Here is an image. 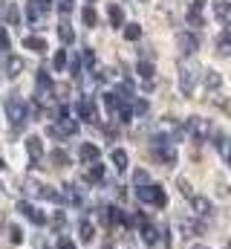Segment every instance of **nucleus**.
I'll return each instance as SVG.
<instances>
[{"mask_svg":"<svg viewBox=\"0 0 231 249\" xmlns=\"http://www.w3.org/2000/svg\"><path fill=\"white\" fill-rule=\"evenodd\" d=\"M6 119L12 124V130H20L23 124L29 122V105L20 96H15V93L6 99Z\"/></svg>","mask_w":231,"mask_h":249,"instance_id":"nucleus-1","label":"nucleus"},{"mask_svg":"<svg viewBox=\"0 0 231 249\" xmlns=\"http://www.w3.org/2000/svg\"><path fill=\"white\" fill-rule=\"evenodd\" d=\"M136 197H139L142 203H150V206H159V209L168 203V194L159 186H139L136 188Z\"/></svg>","mask_w":231,"mask_h":249,"instance_id":"nucleus-2","label":"nucleus"},{"mask_svg":"<svg viewBox=\"0 0 231 249\" xmlns=\"http://www.w3.org/2000/svg\"><path fill=\"white\" fill-rule=\"evenodd\" d=\"M153 154L165 162V165H176V148L168 136H156L153 139Z\"/></svg>","mask_w":231,"mask_h":249,"instance_id":"nucleus-3","label":"nucleus"},{"mask_svg":"<svg viewBox=\"0 0 231 249\" xmlns=\"http://www.w3.org/2000/svg\"><path fill=\"white\" fill-rule=\"evenodd\" d=\"M197 72H199V67H197V64H182V70H179V87H182V93H185V96H191V93H194Z\"/></svg>","mask_w":231,"mask_h":249,"instance_id":"nucleus-4","label":"nucleus"},{"mask_svg":"<svg viewBox=\"0 0 231 249\" xmlns=\"http://www.w3.org/2000/svg\"><path fill=\"white\" fill-rule=\"evenodd\" d=\"M17 212H20L26 220H32L35 226H47V214H44L38 206H32L29 200H20V203H17Z\"/></svg>","mask_w":231,"mask_h":249,"instance_id":"nucleus-5","label":"nucleus"},{"mask_svg":"<svg viewBox=\"0 0 231 249\" xmlns=\"http://www.w3.org/2000/svg\"><path fill=\"white\" fill-rule=\"evenodd\" d=\"M26 151H29V168H38L41 157H44V139L41 136H29L26 139Z\"/></svg>","mask_w":231,"mask_h":249,"instance_id":"nucleus-6","label":"nucleus"},{"mask_svg":"<svg viewBox=\"0 0 231 249\" xmlns=\"http://www.w3.org/2000/svg\"><path fill=\"white\" fill-rule=\"evenodd\" d=\"M176 47H179L185 55H194L197 47H199V38H197L194 32H179V35H176Z\"/></svg>","mask_w":231,"mask_h":249,"instance_id":"nucleus-7","label":"nucleus"},{"mask_svg":"<svg viewBox=\"0 0 231 249\" xmlns=\"http://www.w3.org/2000/svg\"><path fill=\"white\" fill-rule=\"evenodd\" d=\"M20 72H23V58H17V55L9 53V55L3 58V75H6V78H17Z\"/></svg>","mask_w":231,"mask_h":249,"instance_id":"nucleus-8","label":"nucleus"},{"mask_svg":"<svg viewBox=\"0 0 231 249\" xmlns=\"http://www.w3.org/2000/svg\"><path fill=\"white\" fill-rule=\"evenodd\" d=\"M75 110H78V119H84V122H90V124L99 119V113H96V102H93V99H81Z\"/></svg>","mask_w":231,"mask_h":249,"instance_id":"nucleus-9","label":"nucleus"},{"mask_svg":"<svg viewBox=\"0 0 231 249\" xmlns=\"http://www.w3.org/2000/svg\"><path fill=\"white\" fill-rule=\"evenodd\" d=\"M191 209H194V214H199V217H211V214H214V206H211L208 197H191Z\"/></svg>","mask_w":231,"mask_h":249,"instance_id":"nucleus-10","label":"nucleus"},{"mask_svg":"<svg viewBox=\"0 0 231 249\" xmlns=\"http://www.w3.org/2000/svg\"><path fill=\"white\" fill-rule=\"evenodd\" d=\"M35 87H38V96H41V99H47V96L52 93V78H50V72H47V70H38Z\"/></svg>","mask_w":231,"mask_h":249,"instance_id":"nucleus-11","label":"nucleus"},{"mask_svg":"<svg viewBox=\"0 0 231 249\" xmlns=\"http://www.w3.org/2000/svg\"><path fill=\"white\" fill-rule=\"evenodd\" d=\"M78 154H81V162H87V165H93V162H99V157H101V151H99V148H96L93 142H84Z\"/></svg>","mask_w":231,"mask_h":249,"instance_id":"nucleus-12","label":"nucleus"},{"mask_svg":"<svg viewBox=\"0 0 231 249\" xmlns=\"http://www.w3.org/2000/svg\"><path fill=\"white\" fill-rule=\"evenodd\" d=\"M101 217H104V223H107V226H113V223H127V214H124L118 206H107Z\"/></svg>","mask_w":231,"mask_h":249,"instance_id":"nucleus-13","label":"nucleus"},{"mask_svg":"<svg viewBox=\"0 0 231 249\" xmlns=\"http://www.w3.org/2000/svg\"><path fill=\"white\" fill-rule=\"evenodd\" d=\"M61 203H69V206H81V194H78V188L75 186H64L61 191Z\"/></svg>","mask_w":231,"mask_h":249,"instance_id":"nucleus-14","label":"nucleus"},{"mask_svg":"<svg viewBox=\"0 0 231 249\" xmlns=\"http://www.w3.org/2000/svg\"><path fill=\"white\" fill-rule=\"evenodd\" d=\"M23 47H26V50H32V53H38V55H44V53H47V41H44V38H38V35H26V38H23Z\"/></svg>","mask_w":231,"mask_h":249,"instance_id":"nucleus-15","label":"nucleus"},{"mask_svg":"<svg viewBox=\"0 0 231 249\" xmlns=\"http://www.w3.org/2000/svg\"><path fill=\"white\" fill-rule=\"evenodd\" d=\"M107 18H110V23H113L116 29L124 26V9H121L118 3H110V6H107Z\"/></svg>","mask_w":231,"mask_h":249,"instance_id":"nucleus-16","label":"nucleus"},{"mask_svg":"<svg viewBox=\"0 0 231 249\" xmlns=\"http://www.w3.org/2000/svg\"><path fill=\"white\" fill-rule=\"evenodd\" d=\"M217 53H220V55H226V58L231 55V29H226V32L217 38Z\"/></svg>","mask_w":231,"mask_h":249,"instance_id":"nucleus-17","label":"nucleus"},{"mask_svg":"<svg viewBox=\"0 0 231 249\" xmlns=\"http://www.w3.org/2000/svg\"><path fill=\"white\" fill-rule=\"evenodd\" d=\"M3 15H6V23H9V26H20V12H17L15 3H6Z\"/></svg>","mask_w":231,"mask_h":249,"instance_id":"nucleus-18","label":"nucleus"},{"mask_svg":"<svg viewBox=\"0 0 231 249\" xmlns=\"http://www.w3.org/2000/svg\"><path fill=\"white\" fill-rule=\"evenodd\" d=\"M58 38H61V44H72V41H75V32H72V26H69L66 20L58 23Z\"/></svg>","mask_w":231,"mask_h":249,"instance_id":"nucleus-19","label":"nucleus"},{"mask_svg":"<svg viewBox=\"0 0 231 249\" xmlns=\"http://www.w3.org/2000/svg\"><path fill=\"white\" fill-rule=\"evenodd\" d=\"M202 81H205V90H220V84H223V78H220L217 70H208V72L202 75Z\"/></svg>","mask_w":231,"mask_h":249,"instance_id":"nucleus-20","label":"nucleus"},{"mask_svg":"<svg viewBox=\"0 0 231 249\" xmlns=\"http://www.w3.org/2000/svg\"><path fill=\"white\" fill-rule=\"evenodd\" d=\"M101 177H104V165H99V162H93V165L87 168V174H84L87 183H101Z\"/></svg>","mask_w":231,"mask_h":249,"instance_id":"nucleus-21","label":"nucleus"},{"mask_svg":"<svg viewBox=\"0 0 231 249\" xmlns=\"http://www.w3.org/2000/svg\"><path fill=\"white\" fill-rule=\"evenodd\" d=\"M50 162L58 165V168H66V165H69V154H66L64 148H55V151L50 154Z\"/></svg>","mask_w":231,"mask_h":249,"instance_id":"nucleus-22","label":"nucleus"},{"mask_svg":"<svg viewBox=\"0 0 231 249\" xmlns=\"http://www.w3.org/2000/svg\"><path fill=\"white\" fill-rule=\"evenodd\" d=\"M142 241H145V244H156V241H159V229L150 226V223H142Z\"/></svg>","mask_w":231,"mask_h":249,"instance_id":"nucleus-23","label":"nucleus"},{"mask_svg":"<svg viewBox=\"0 0 231 249\" xmlns=\"http://www.w3.org/2000/svg\"><path fill=\"white\" fill-rule=\"evenodd\" d=\"M81 20H84V26H90V29H93V26L99 23V15H96V9H93V6H84V9H81Z\"/></svg>","mask_w":231,"mask_h":249,"instance_id":"nucleus-24","label":"nucleus"},{"mask_svg":"<svg viewBox=\"0 0 231 249\" xmlns=\"http://www.w3.org/2000/svg\"><path fill=\"white\" fill-rule=\"evenodd\" d=\"M214 15L220 18V20H229L231 18V6L226 0H214Z\"/></svg>","mask_w":231,"mask_h":249,"instance_id":"nucleus-25","label":"nucleus"},{"mask_svg":"<svg viewBox=\"0 0 231 249\" xmlns=\"http://www.w3.org/2000/svg\"><path fill=\"white\" fill-rule=\"evenodd\" d=\"M110 160H113L116 171H124V168H127V154H124L121 148H116L113 154H110Z\"/></svg>","mask_w":231,"mask_h":249,"instance_id":"nucleus-26","label":"nucleus"},{"mask_svg":"<svg viewBox=\"0 0 231 249\" xmlns=\"http://www.w3.org/2000/svg\"><path fill=\"white\" fill-rule=\"evenodd\" d=\"M104 107H107L110 113H116V110L121 107V96H118V93H104Z\"/></svg>","mask_w":231,"mask_h":249,"instance_id":"nucleus-27","label":"nucleus"},{"mask_svg":"<svg viewBox=\"0 0 231 249\" xmlns=\"http://www.w3.org/2000/svg\"><path fill=\"white\" fill-rule=\"evenodd\" d=\"M124 38H127V41H139V38H142V26H139V23H127V26H124Z\"/></svg>","mask_w":231,"mask_h":249,"instance_id":"nucleus-28","label":"nucleus"},{"mask_svg":"<svg viewBox=\"0 0 231 249\" xmlns=\"http://www.w3.org/2000/svg\"><path fill=\"white\" fill-rule=\"evenodd\" d=\"M9 50H12V41H9V32H6V26H0V55L6 58V55H9Z\"/></svg>","mask_w":231,"mask_h":249,"instance_id":"nucleus-29","label":"nucleus"},{"mask_svg":"<svg viewBox=\"0 0 231 249\" xmlns=\"http://www.w3.org/2000/svg\"><path fill=\"white\" fill-rule=\"evenodd\" d=\"M136 72H139V75H142L145 81H150V78H153V64H150V61H139Z\"/></svg>","mask_w":231,"mask_h":249,"instance_id":"nucleus-30","label":"nucleus"},{"mask_svg":"<svg viewBox=\"0 0 231 249\" xmlns=\"http://www.w3.org/2000/svg\"><path fill=\"white\" fill-rule=\"evenodd\" d=\"M78 235H81V241H84V244H87V241H93V223H90V220H81Z\"/></svg>","mask_w":231,"mask_h":249,"instance_id":"nucleus-31","label":"nucleus"},{"mask_svg":"<svg viewBox=\"0 0 231 249\" xmlns=\"http://www.w3.org/2000/svg\"><path fill=\"white\" fill-rule=\"evenodd\" d=\"M52 67H55L58 72H64L66 70V50H58L55 58H52Z\"/></svg>","mask_w":231,"mask_h":249,"instance_id":"nucleus-32","label":"nucleus"},{"mask_svg":"<svg viewBox=\"0 0 231 249\" xmlns=\"http://www.w3.org/2000/svg\"><path fill=\"white\" fill-rule=\"evenodd\" d=\"M185 18H188V23H191V26H202V15H199V9H194V6H191V9L185 12Z\"/></svg>","mask_w":231,"mask_h":249,"instance_id":"nucleus-33","label":"nucleus"},{"mask_svg":"<svg viewBox=\"0 0 231 249\" xmlns=\"http://www.w3.org/2000/svg\"><path fill=\"white\" fill-rule=\"evenodd\" d=\"M9 238H12V244H15V247H17V244H23V229L12 223V226H9Z\"/></svg>","mask_w":231,"mask_h":249,"instance_id":"nucleus-34","label":"nucleus"},{"mask_svg":"<svg viewBox=\"0 0 231 249\" xmlns=\"http://www.w3.org/2000/svg\"><path fill=\"white\" fill-rule=\"evenodd\" d=\"M130 110H133V113H136V116H145V113H148V102H145V99H136V102H133V107H130Z\"/></svg>","mask_w":231,"mask_h":249,"instance_id":"nucleus-35","label":"nucleus"},{"mask_svg":"<svg viewBox=\"0 0 231 249\" xmlns=\"http://www.w3.org/2000/svg\"><path fill=\"white\" fill-rule=\"evenodd\" d=\"M133 180H136V186H148V171H136Z\"/></svg>","mask_w":231,"mask_h":249,"instance_id":"nucleus-36","label":"nucleus"},{"mask_svg":"<svg viewBox=\"0 0 231 249\" xmlns=\"http://www.w3.org/2000/svg\"><path fill=\"white\" fill-rule=\"evenodd\" d=\"M58 9H61V15H69L72 12V0H58Z\"/></svg>","mask_w":231,"mask_h":249,"instance_id":"nucleus-37","label":"nucleus"},{"mask_svg":"<svg viewBox=\"0 0 231 249\" xmlns=\"http://www.w3.org/2000/svg\"><path fill=\"white\" fill-rule=\"evenodd\" d=\"M29 3H32V6H38L41 12H47V9L52 6V0H29Z\"/></svg>","mask_w":231,"mask_h":249,"instance_id":"nucleus-38","label":"nucleus"},{"mask_svg":"<svg viewBox=\"0 0 231 249\" xmlns=\"http://www.w3.org/2000/svg\"><path fill=\"white\" fill-rule=\"evenodd\" d=\"M58 249H75V244L69 238H58Z\"/></svg>","mask_w":231,"mask_h":249,"instance_id":"nucleus-39","label":"nucleus"},{"mask_svg":"<svg viewBox=\"0 0 231 249\" xmlns=\"http://www.w3.org/2000/svg\"><path fill=\"white\" fill-rule=\"evenodd\" d=\"M179 191H182L185 197H194V194H191V183H185V180H179Z\"/></svg>","mask_w":231,"mask_h":249,"instance_id":"nucleus-40","label":"nucleus"},{"mask_svg":"<svg viewBox=\"0 0 231 249\" xmlns=\"http://www.w3.org/2000/svg\"><path fill=\"white\" fill-rule=\"evenodd\" d=\"M205 6V0H194V9H202Z\"/></svg>","mask_w":231,"mask_h":249,"instance_id":"nucleus-41","label":"nucleus"},{"mask_svg":"<svg viewBox=\"0 0 231 249\" xmlns=\"http://www.w3.org/2000/svg\"><path fill=\"white\" fill-rule=\"evenodd\" d=\"M3 9H6V0H0V15H3Z\"/></svg>","mask_w":231,"mask_h":249,"instance_id":"nucleus-42","label":"nucleus"},{"mask_svg":"<svg viewBox=\"0 0 231 249\" xmlns=\"http://www.w3.org/2000/svg\"><path fill=\"white\" fill-rule=\"evenodd\" d=\"M3 168H6V162H3V157H0V171H3Z\"/></svg>","mask_w":231,"mask_h":249,"instance_id":"nucleus-43","label":"nucleus"},{"mask_svg":"<svg viewBox=\"0 0 231 249\" xmlns=\"http://www.w3.org/2000/svg\"><path fill=\"white\" fill-rule=\"evenodd\" d=\"M191 249H208V247H202V244H199V247H191Z\"/></svg>","mask_w":231,"mask_h":249,"instance_id":"nucleus-44","label":"nucleus"},{"mask_svg":"<svg viewBox=\"0 0 231 249\" xmlns=\"http://www.w3.org/2000/svg\"><path fill=\"white\" fill-rule=\"evenodd\" d=\"M229 165H231V154H229Z\"/></svg>","mask_w":231,"mask_h":249,"instance_id":"nucleus-45","label":"nucleus"},{"mask_svg":"<svg viewBox=\"0 0 231 249\" xmlns=\"http://www.w3.org/2000/svg\"><path fill=\"white\" fill-rule=\"evenodd\" d=\"M104 249H113V247H104Z\"/></svg>","mask_w":231,"mask_h":249,"instance_id":"nucleus-46","label":"nucleus"},{"mask_svg":"<svg viewBox=\"0 0 231 249\" xmlns=\"http://www.w3.org/2000/svg\"><path fill=\"white\" fill-rule=\"evenodd\" d=\"M87 3H93V0H87Z\"/></svg>","mask_w":231,"mask_h":249,"instance_id":"nucleus-47","label":"nucleus"},{"mask_svg":"<svg viewBox=\"0 0 231 249\" xmlns=\"http://www.w3.org/2000/svg\"><path fill=\"white\" fill-rule=\"evenodd\" d=\"M229 249H231V244H229Z\"/></svg>","mask_w":231,"mask_h":249,"instance_id":"nucleus-48","label":"nucleus"}]
</instances>
